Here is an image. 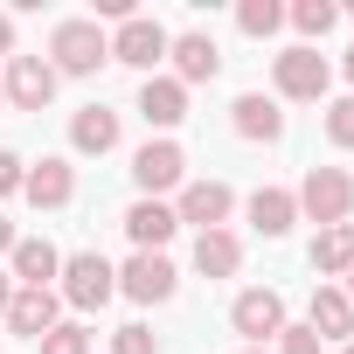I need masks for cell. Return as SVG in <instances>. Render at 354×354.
<instances>
[{"instance_id":"6da1fadb","label":"cell","mask_w":354,"mask_h":354,"mask_svg":"<svg viewBox=\"0 0 354 354\" xmlns=\"http://www.w3.org/2000/svg\"><path fill=\"white\" fill-rule=\"evenodd\" d=\"M111 63V35L97 28V21H56V35H49V70L56 77H97Z\"/></svg>"},{"instance_id":"7a4b0ae2","label":"cell","mask_w":354,"mask_h":354,"mask_svg":"<svg viewBox=\"0 0 354 354\" xmlns=\"http://www.w3.org/2000/svg\"><path fill=\"white\" fill-rule=\"evenodd\" d=\"M63 285H56V299L63 306H77V313H97V306H111L118 299V264L111 257H97V250H77V257H63V271H56Z\"/></svg>"},{"instance_id":"3957f363","label":"cell","mask_w":354,"mask_h":354,"mask_svg":"<svg viewBox=\"0 0 354 354\" xmlns=\"http://www.w3.org/2000/svg\"><path fill=\"white\" fill-rule=\"evenodd\" d=\"M299 216H313L319 230H333V223H347L354 216V174L347 167H306V181H299Z\"/></svg>"},{"instance_id":"277c9868","label":"cell","mask_w":354,"mask_h":354,"mask_svg":"<svg viewBox=\"0 0 354 354\" xmlns=\"http://www.w3.org/2000/svg\"><path fill=\"white\" fill-rule=\"evenodd\" d=\"M132 181H139V202H160L174 188H188V153L174 146V139H146L132 153Z\"/></svg>"},{"instance_id":"5b68a950","label":"cell","mask_w":354,"mask_h":354,"mask_svg":"<svg viewBox=\"0 0 354 354\" xmlns=\"http://www.w3.org/2000/svg\"><path fill=\"white\" fill-rule=\"evenodd\" d=\"M118 292H125L132 306H167L174 292H181V271L167 264V250H132V257L118 264Z\"/></svg>"},{"instance_id":"8992f818","label":"cell","mask_w":354,"mask_h":354,"mask_svg":"<svg viewBox=\"0 0 354 354\" xmlns=\"http://www.w3.org/2000/svg\"><path fill=\"white\" fill-rule=\"evenodd\" d=\"M271 84H278V97H292V104H319L326 97V84H333V70H326V56L319 49H285V56H271Z\"/></svg>"},{"instance_id":"52a82bcc","label":"cell","mask_w":354,"mask_h":354,"mask_svg":"<svg viewBox=\"0 0 354 354\" xmlns=\"http://www.w3.org/2000/svg\"><path fill=\"white\" fill-rule=\"evenodd\" d=\"M167 42H174V35H167L153 15H132V21H118V28H111V63H125V70H146V77H153V70L167 63Z\"/></svg>"},{"instance_id":"ba28073f","label":"cell","mask_w":354,"mask_h":354,"mask_svg":"<svg viewBox=\"0 0 354 354\" xmlns=\"http://www.w3.org/2000/svg\"><path fill=\"white\" fill-rule=\"evenodd\" d=\"M230 326H236L250 347H264V340H278L292 319H285V299H278L271 285H250V292H236V306H230Z\"/></svg>"},{"instance_id":"9c48e42d","label":"cell","mask_w":354,"mask_h":354,"mask_svg":"<svg viewBox=\"0 0 354 354\" xmlns=\"http://www.w3.org/2000/svg\"><path fill=\"white\" fill-rule=\"evenodd\" d=\"M0 97H8L15 111H49V97H56V70H49V56H8Z\"/></svg>"},{"instance_id":"30bf717a","label":"cell","mask_w":354,"mask_h":354,"mask_svg":"<svg viewBox=\"0 0 354 354\" xmlns=\"http://www.w3.org/2000/svg\"><path fill=\"white\" fill-rule=\"evenodd\" d=\"M56 271H63V250H56L49 236H15V250H8V278H15V285L56 292Z\"/></svg>"},{"instance_id":"8fae6325","label":"cell","mask_w":354,"mask_h":354,"mask_svg":"<svg viewBox=\"0 0 354 354\" xmlns=\"http://www.w3.org/2000/svg\"><path fill=\"white\" fill-rule=\"evenodd\" d=\"M167 56H174V84H216L223 77V49H216V35H202V28H188V35H174L167 42Z\"/></svg>"},{"instance_id":"7c38bea8","label":"cell","mask_w":354,"mask_h":354,"mask_svg":"<svg viewBox=\"0 0 354 354\" xmlns=\"http://www.w3.org/2000/svg\"><path fill=\"white\" fill-rule=\"evenodd\" d=\"M230 209H236V188L230 181H188L181 202H174V216L195 223V230H230Z\"/></svg>"},{"instance_id":"4fadbf2b","label":"cell","mask_w":354,"mask_h":354,"mask_svg":"<svg viewBox=\"0 0 354 354\" xmlns=\"http://www.w3.org/2000/svg\"><path fill=\"white\" fill-rule=\"evenodd\" d=\"M230 125H236V139H250V146H278V139H285V111H278V97H264V91H243V97L230 104Z\"/></svg>"},{"instance_id":"5bb4252c","label":"cell","mask_w":354,"mask_h":354,"mask_svg":"<svg viewBox=\"0 0 354 354\" xmlns=\"http://www.w3.org/2000/svg\"><path fill=\"white\" fill-rule=\"evenodd\" d=\"M21 195H28L35 209H70V202H77V167L56 160V153L35 160V167H28V181H21Z\"/></svg>"},{"instance_id":"9a60e30c","label":"cell","mask_w":354,"mask_h":354,"mask_svg":"<svg viewBox=\"0 0 354 354\" xmlns=\"http://www.w3.org/2000/svg\"><path fill=\"white\" fill-rule=\"evenodd\" d=\"M132 111H139V118H146V125H153V132L167 139L174 125L188 118V91L174 84V77H146V84H139V104H132Z\"/></svg>"},{"instance_id":"2e32d148","label":"cell","mask_w":354,"mask_h":354,"mask_svg":"<svg viewBox=\"0 0 354 354\" xmlns=\"http://www.w3.org/2000/svg\"><path fill=\"white\" fill-rule=\"evenodd\" d=\"M56 313H63V299H56V292H28V285H15V299H8V333L42 340V333L56 326Z\"/></svg>"},{"instance_id":"e0dca14e","label":"cell","mask_w":354,"mask_h":354,"mask_svg":"<svg viewBox=\"0 0 354 354\" xmlns=\"http://www.w3.org/2000/svg\"><path fill=\"white\" fill-rule=\"evenodd\" d=\"M306 326H313L319 340L347 347V340H354V299H347L340 285H319V292H313V313H306Z\"/></svg>"},{"instance_id":"ac0fdd59","label":"cell","mask_w":354,"mask_h":354,"mask_svg":"<svg viewBox=\"0 0 354 354\" xmlns=\"http://www.w3.org/2000/svg\"><path fill=\"white\" fill-rule=\"evenodd\" d=\"M174 230H181V216H174V202H132L125 209V236L139 243V250H160Z\"/></svg>"},{"instance_id":"d6986e66","label":"cell","mask_w":354,"mask_h":354,"mask_svg":"<svg viewBox=\"0 0 354 354\" xmlns=\"http://www.w3.org/2000/svg\"><path fill=\"white\" fill-rule=\"evenodd\" d=\"M236 264H243V236L236 230H202L195 236V271L202 278H236Z\"/></svg>"},{"instance_id":"ffe728a7","label":"cell","mask_w":354,"mask_h":354,"mask_svg":"<svg viewBox=\"0 0 354 354\" xmlns=\"http://www.w3.org/2000/svg\"><path fill=\"white\" fill-rule=\"evenodd\" d=\"M306 257H313V271H319V278H347V271H354V223H333V230H319Z\"/></svg>"},{"instance_id":"44dd1931","label":"cell","mask_w":354,"mask_h":354,"mask_svg":"<svg viewBox=\"0 0 354 354\" xmlns=\"http://www.w3.org/2000/svg\"><path fill=\"white\" fill-rule=\"evenodd\" d=\"M70 146H77V153H111V146H118V111L84 104V111L70 118Z\"/></svg>"},{"instance_id":"7402d4cb","label":"cell","mask_w":354,"mask_h":354,"mask_svg":"<svg viewBox=\"0 0 354 354\" xmlns=\"http://www.w3.org/2000/svg\"><path fill=\"white\" fill-rule=\"evenodd\" d=\"M292 223H299L292 188H257V195H250V230H257V236H285Z\"/></svg>"},{"instance_id":"603a6c76","label":"cell","mask_w":354,"mask_h":354,"mask_svg":"<svg viewBox=\"0 0 354 354\" xmlns=\"http://www.w3.org/2000/svg\"><path fill=\"white\" fill-rule=\"evenodd\" d=\"M285 21H292V28L306 35V49H313V42L340 21V8H333V0H299V8H285Z\"/></svg>"},{"instance_id":"cb8c5ba5","label":"cell","mask_w":354,"mask_h":354,"mask_svg":"<svg viewBox=\"0 0 354 354\" xmlns=\"http://www.w3.org/2000/svg\"><path fill=\"white\" fill-rule=\"evenodd\" d=\"M236 28L264 42V35H278V28H285V8H278V0H243V8H236Z\"/></svg>"},{"instance_id":"d4e9b609","label":"cell","mask_w":354,"mask_h":354,"mask_svg":"<svg viewBox=\"0 0 354 354\" xmlns=\"http://www.w3.org/2000/svg\"><path fill=\"white\" fill-rule=\"evenodd\" d=\"M42 354H91V326H77V319H56L42 340H35Z\"/></svg>"},{"instance_id":"484cf974","label":"cell","mask_w":354,"mask_h":354,"mask_svg":"<svg viewBox=\"0 0 354 354\" xmlns=\"http://www.w3.org/2000/svg\"><path fill=\"white\" fill-rule=\"evenodd\" d=\"M326 139H333V146H340V153H354V91H347V97H333V104H326Z\"/></svg>"},{"instance_id":"4316f807","label":"cell","mask_w":354,"mask_h":354,"mask_svg":"<svg viewBox=\"0 0 354 354\" xmlns=\"http://www.w3.org/2000/svg\"><path fill=\"white\" fill-rule=\"evenodd\" d=\"M111 354H160V340H153L146 319H125V326L111 333Z\"/></svg>"},{"instance_id":"83f0119b","label":"cell","mask_w":354,"mask_h":354,"mask_svg":"<svg viewBox=\"0 0 354 354\" xmlns=\"http://www.w3.org/2000/svg\"><path fill=\"white\" fill-rule=\"evenodd\" d=\"M21 181H28V160L0 146V202H8V195H21Z\"/></svg>"},{"instance_id":"f1b7e54d","label":"cell","mask_w":354,"mask_h":354,"mask_svg":"<svg viewBox=\"0 0 354 354\" xmlns=\"http://www.w3.org/2000/svg\"><path fill=\"white\" fill-rule=\"evenodd\" d=\"M278 354H326V340H319L313 326H285V333H278Z\"/></svg>"},{"instance_id":"f546056e","label":"cell","mask_w":354,"mask_h":354,"mask_svg":"<svg viewBox=\"0 0 354 354\" xmlns=\"http://www.w3.org/2000/svg\"><path fill=\"white\" fill-rule=\"evenodd\" d=\"M0 56H15V15H0Z\"/></svg>"},{"instance_id":"4dcf8cb0","label":"cell","mask_w":354,"mask_h":354,"mask_svg":"<svg viewBox=\"0 0 354 354\" xmlns=\"http://www.w3.org/2000/svg\"><path fill=\"white\" fill-rule=\"evenodd\" d=\"M8 299H15V278H8V271H0V319H8Z\"/></svg>"},{"instance_id":"1f68e13d","label":"cell","mask_w":354,"mask_h":354,"mask_svg":"<svg viewBox=\"0 0 354 354\" xmlns=\"http://www.w3.org/2000/svg\"><path fill=\"white\" fill-rule=\"evenodd\" d=\"M8 250H15V223H8V216H0V257H8Z\"/></svg>"},{"instance_id":"d6a6232c","label":"cell","mask_w":354,"mask_h":354,"mask_svg":"<svg viewBox=\"0 0 354 354\" xmlns=\"http://www.w3.org/2000/svg\"><path fill=\"white\" fill-rule=\"evenodd\" d=\"M340 70H347V84H354V49H347V56H340Z\"/></svg>"},{"instance_id":"836d02e7","label":"cell","mask_w":354,"mask_h":354,"mask_svg":"<svg viewBox=\"0 0 354 354\" xmlns=\"http://www.w3.org/2000/svg\"><path fill=\"white\" fill-rule=\"evenodd\" d=\"M340 292H347V299H354V271H347V285H340Z\"/></svg>"},{"instance_id":"e575fe53","label":"cell","mask_w":354,"mask_h":354,"mask_svg":"<svg viewBox=\"0 0 354 354\" xmlns=\"http://www.w3.org/2000/svg\"><path fill=\"white\" fill-rule=\"evenodd\" d=\"M333 354H354V340H347V347H333Z\"/></svg>"},{"instance_id":"d590c367","label":"cell","mask_w":354,"mask_h":354,"mask_svg":"<svg viewBox=\"0 0 354 354\" xmlns=\"http://www.w3.org/2000/svg\"><path fill=\"white\" fill-rule=\"evenodd\" d=\"M243 354H264V347H243Z\"/></svg>"},{"instance_id":"8d00e7d4","label":"cell","mask_w":354,"mask_h":354,"mask_svg":"<svg viewBox=\"0 0 354 354\" xmlns=\"http://www.w3.org/2000/svg\"><path fill=\"white\" fill-rule=\"evenodd\" d=\"M0 104H8V97H0Z\"/></svg>"}]
</instances>
